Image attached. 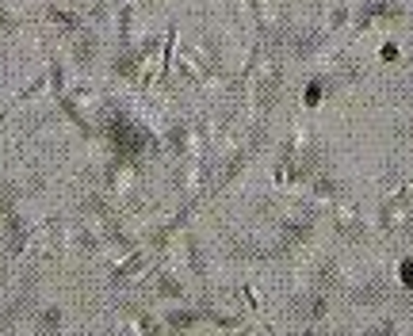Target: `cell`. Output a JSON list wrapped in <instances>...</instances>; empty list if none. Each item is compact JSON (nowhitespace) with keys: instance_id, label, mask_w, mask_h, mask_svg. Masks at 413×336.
I'll use <instances>...</instances> for the list:
<instances>
[{"instance_id":"obj_1","label":"cell","mask_w":413,"mask_h":336,"mask_svg":"<svg viewBox=\"0 0 413 336\" xmlns=\"http://www.w3.org/2000/svg\"><path fill=\"white\" fill-rule=\"evenodd\" d=\"M191 321H195V313H169V325L173 328H188Z\"/></svg>"}]
</instances>
